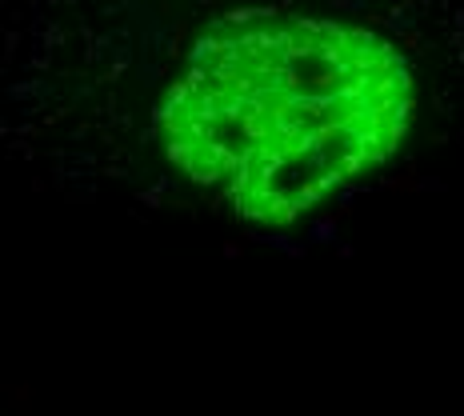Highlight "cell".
<instances>
[{"mask_svg": "<svg viewBox=\"0 0 464 416\" xmlns=\"http://www.w3.org/2000/svg\"><path fill=\"white\" fill-rule=\"evenodd\" d=\"M408 124L413 72L380 32L256 9L196 41L161 136L188 181L281 228L380 168Z\"/></svg>", "mask_w": 464, "mask_h": 416, "instance_id": "cell-1", "label": "cell"}]
</instances>
